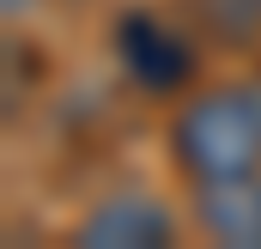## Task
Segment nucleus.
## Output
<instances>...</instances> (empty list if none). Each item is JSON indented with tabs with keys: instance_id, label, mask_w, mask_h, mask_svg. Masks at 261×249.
Masks as SVG:
<instances>
[{
	"instance_id": "nucleus-1",
	"label": "nucleus",
	"mask_w": 261,
	"mask_h": 249,
	"mask_svg": "<svg viewBox=\"0 0 261 249\" xmlns=\"http://www.w3.org/2000/svg\"><path fill=\"white\" fill-rule=\"evenodd\" d=\"M170 158L189 183L261 170V79H225L189 97L170 122Z\"/></svg>"
},
{
	"instance_id": "nucleus-2",
	"label": "nucleus",
	"mask_w": 261,
	"mask_h": 249,
	"mask_svg": "<svg viewBox=\"0 0 261 249\" xmlns=\"http://www.w3.org/2000/svg\"><path fill=\"white\" fill-rule=\"evenodd\" d=\"M110 43H116L122 73L140 91H152V97H176L195 79V43L176 24H164L158 12H122L116 31H110Z\"/></svg>"
},
{
	"instance_id": "nucleus-3",
	"label": "nucleus",
	"mask_w": 261,
	"mask_h": 249,
	"mask_svg": "<svg viewBox=\"0 0 261 249\" xmlns=\"http://www.w3.org/2000/svg\"><path fill=\"white\" fill-rule=\"evenodd\" d=\"M73 243H85V249H170L176 243V213L158 194L122 188V194H103L79 219Z\"/></svg>"
},
{
	"instance_id": "nucleus-4",
	"label": "nucleus",
	"mask_w": 261,
	"mask_h": 249,
	"mask_svg": "<svg viewBox=\"0 0 261 249\" xmlns=\"http://www.w3.org/2000/svg\"><path fill=\"white\" fill-rule=\"evenodd\" d=\"M195 225L213 237V243L261 249V170L255 177L195 183Z\"/></svg>"
}]
</instances>
